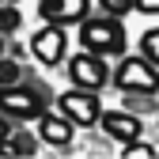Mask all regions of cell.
Instances as JSON below:
<instances>
[{"instance_id": "obj_4", "label": "cell", "mask_w": 159, "mask_h": 159, "mask_svg": "<svg viewBox=\"0 0 159 159\" xmlns=\"http://www.w3.org/2000/svg\"><path fill=\"white\" fill-rule=\"evenodd\" d=\"M61 114L68 117L72 125H95V121H98V98H95L87 87L65 91V95H61Z\"/></svg>"}, {"instance_id": "obj_10", "label": "cell", "mask_w": 159, "mask_h": 159, "mask_svg": "<svg viewBox=\"0 0 159 159\" xmlns=\"http://www.w3.org/2000/svg\"><path fill=\"white\" fill-rule=\"evenodd\" d=\"M125 159H152V155H159L152 144H140V140H125V152H121Z\"/></svg>"}, {"instance_id": "obj_9", "label": "cell", "mask_w": 159, "mask_h": 159, "mask_svg": "<svg viewBox=\"0 0 159 159\" xmlns=\"http://www.w3.org/2000/svg\"><path fill=\"white\" fill-rule=\"evenodd\" d=\"M102 117V129L114 136V140H136L140 136V121H136L133 114H125V110H110V114H98Z\"/></svg>"}, {"instance_id": "obj_13", "label": "cell", "mask_w": 159, "mask_h": 159, "mask_svg": "<svg viewBox=\"0 0 159 159\" xmlns=\"http://www.w3.org/2000/svg\"><path fill=\"white\" fill-rule=\"evenodd\" d=\"M0 84H19V65L15 61H0Z\"/></svg>"}, {"instance_id": "obj_3", "label": "cell", "mask_w": 159, "mask_h": 159, "mask_svg": "<svg viewBox=\"0 0 159 159\" xmlns=\"http://www.w3.org/2000/svg\"><path fill=\"white\" fill-rule=\"evenodd\" d=\"M68 76H72V84L76 87H87V91H98L106 84V65H102V57L98 53H76L72 61H68Z\"/></svg>"}, {"instance_id": "obj_7", "label": "cell", "mask_w": 159, "mask_h": 159, "mask_svg": "<svg viewBox=\"0 0 159 159\" xmlns=\"http://www.w3.org/2000/svg\"><path fill=\"white\" fill-rule=\"evenodd\" d=\"M38 11L49 23H80L87 19V0H38Z\"/></svg>"}, {"instance_id": "obj_5", "label": "cell", "mask_w": 159, "mask_h": 159, "mask_svg": "<svg viewBox=\"0 0 159 159\" xmlns=\"http://www.w3.org/2000/svg\"><path fill=\"white\" fill-rule=\"evenodd\" d=\"M30 53L42 65H57V61H61V57H65V30H61V23H49V27L38 30L30 38Z\"/></svg>"}, {"instance_id": "obj_1", "label": "cell", "mask_w": 159, "mask_h": 159, "mask_svg": "<svg viewBox=\"0 0 159 159\" xmlns=\"http://www.w3.org/2000/svg\"><path fill=\"white\" fill-rule=\"evenodd\" d=\"M80 42H84L91 53H121L125 49V30L121 23L110 15V19H84V30H80Z\"/></svg>"}, {"instance_id": "obj_6", "label": "cell", "mask_w": 159, "mask_h": 159, "mask_svg": "<svg viewBox=\"0 0 159 159\" xmlns=\"http://www.w3.org/2000/svg\"><path fill=\"white\" fill-rule=\"evenodd\" d=\"M0 110L11 114V117H38L42 114V98H38L34 91H27V87L8 84L4 91H0Z\"/></svg>"}, {"instance_id": "obj_17", "label": "cell", "mask_w": 159, "mask_h": 159, "mask_svg": "<svg viewBox=\"0 0 159 159\" xmlns=\"http://www.w3.org/2000/svg\"><path fill=\"white\" fill-rule=\"evenodd\" d=\"M0 53H4V34H0Z\"/></svg>"}, {"instance_id": "obj_16", "label": "cell", "mask_w": 159, "mask_h": 159, "mask_svg": "<svg viewBox=\"0 0 159 159\" xmlns=\"http://www.w3.org/2000/svg\"><path fill=\"white\" fill-rule=\"evenodd\" d=\"M8 136H11V129H8V121H4V117H0V140H8Z\"/></svg>"}, {"instance_id": "obj_11", "label": "cell", "mask_w": 159, "mask_h": 159, "mask_svg": "<svg viewBox=\"0 0 159 159\" xmlns=\"http://www.w3.org/2000/svg\"><path fill=\"white\" fill-rule=\"evenodd\" d=\"M140 46H144V57H148V61H152V65L159 68V27L144 34V42H140Z\"/></svg>"}, {"instance_id": "obj_15", "label": "cell", "mask_w": 159, "mask_h": 159, "mask_svg": "<svg viewBox=\"0 0 159 159\" xmlns=\"http://www.w3.org/2000/svg\"><path fill=\"white\" fill-rule=\"evenodd\" d=\"M133 8L144 15H159V0H133Z\"/></svg>"}, {"instance_id": "obj_8", "label": "cell", "mask_w": 159, "mask_h": 159, "mask_svg": "<svg viewBox=\"0 0 159 159\" xmlns=\"http://www.w3.org/2000/svg\"><path fill=\"white\" fill-rule=\"evenodd\" d=\"M38 133H42L46 144L65 148V144L72 140V121H68L65 114H38Z\"/></svg>"}, {"instance_id": "obj_2", "label": "cell", "mask_w": 159, "mask_h": 159, "mask_svg": "<svg viewBox=\"0 0 159 159\" xmlns=\"http://www.w3.org/2000/svg\"><path fill=\"white\" fill-rule=\"evenodd\" d=\"M117 87L121 91H140V95H152L159 87V68L148 61V57H129V61H121V68H117Z\"/></svg>"}, {"instance_id": "obj_12", "label": "cell", "mask_w": 159, "mask_h": 159, "mask_svg": "<svg viewBox=\"0 0 159 159\" xmlns=\"http://www.w3.org/2000/svg\"><path fill=\"white\" fill-rule=\"evenodd\" d=\"M19 23H23V15H19L15 8H0V34H11V30H19Z\"/></svg>"}, {"instance_id": "obj_14", "label": "cell", "mask_w": 159, "mask_h": 159, "mask_svg": "<svg viewBox=\"0 0 159 159\" xmlns=\"http://www.w3.org/2000/svg\"><path fill=\"white\" fill-rule=\"evenodd\" d=\"M98 4H102L110 15H125V11L133 8V0H98Z\"/></svg>"}]
</instances>
